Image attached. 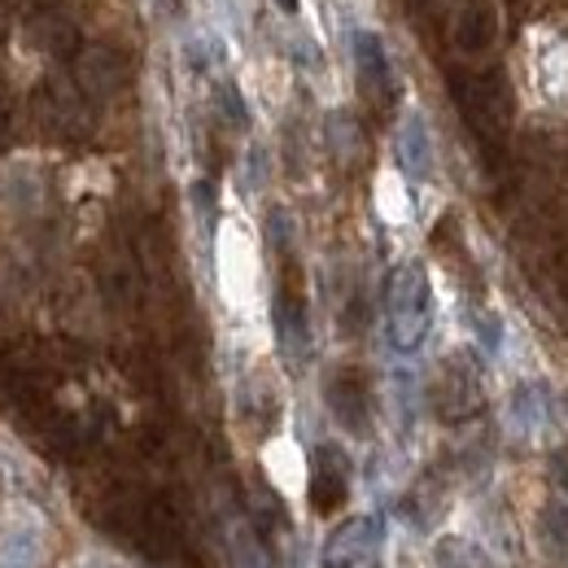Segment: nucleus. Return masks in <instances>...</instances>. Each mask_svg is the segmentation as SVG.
<instances>
[{
    "label": "nucleus",
    "mask_w": 568,
    "mask_h": 568,
    "mask_svg": "<svg viewBox=\"0 0 568 568\" xmlns=\"http://www.w3.org/2000/svg\"><path fill=\"white\" fill-rule=\"evenodd\" d=\"M433 281L425 263H398L385 281V337L398 355H416L433 333Z\"/></svg>",
    "instance_id": "1"
},
{
    "label": "nucleus",
    "mask_w": 568,
    "mask_h": 568,
    "mask_svg": "<svg viewBox=\"0 0 568 568\" xmlns=\"http://www.w3.org/2000/svg\"><path fill=\"white\" fill-rule=\"evenodd\" d=\"M385 516L363 511L342 520L337 529H328L324 547H320V568H385Z\"/></svg>",
    "instance_id": "2"
},
{
    "label": "nucleus",
    "mask_w": 568,
    "mask_h": 568,
    "mask_svg": "<svg viewBox=\"0 0 568 568\" xmlns=\"http://www.w3.org/2000/svg\"><path fill=\"white\" fill-rule=\"evenodd\" d=\"M306 495H311V507L320 516H333V511L346 507V498H351V459H346L342 446L324 442V446L311 450V486H306Z\"/></svg>",
    "instance_id": "3"
},
{
    "label": "nucleus",
    "mask_w": 568,
    "mask_h": 568,
    "mask_svg": "<svg viewBox=\"0 0 568 568\" xmlns=\"http://www.w3.org/2000/svg\"><path fill=\"white\" fill-rule=\"evenodd\" d=\"M324 398H328L333 416L351 428V433H363V428H367V385H363V376H358V372L342 367V372L328 381Z\"/></svg>",
    "instance_id": "4"
},
{
    "label": "nucleus",
    "mask_w": 568,
    "mask_h": 568,
    "mask_svg": "<svg viewBox=\"0 0 568 568\" xmlns=\"http://www.w3.org/2000/svg\"><path fill=\"white\" fill-rule=\"evenodd\" d=\"M276 337H281L284 358H293V363L306 358L311 333H306V306H302V297H293V293L276 297Z\"/></svg>",
    "instance_id": "5"
},
{
    "label": "nucleus",
    "mask_w": 568,
    "mask_h": 568,
    "mask_svg": "<svg viewBox=\"0 0 568 568\" xmlns=\"http://www.w3.org/2000/svg\"><path fill=\"white\" fill-rule=\"evenodd\" d=\"M398 162L412 180H428L433 171V144H428V132L420 119H407V128L398 132Z\"/></svg>",
    "instance_id": "6"
},
{
    "label": "nucleus",
    "mask_w": 568,
    "mask_h": 568,
    "mask_svg": "<svg viewBox=\"0 0 568 568\" xmlns=\"http://www.w3.org/2000/svg\"><path fill=\"white\" fill-rule=\"evenodd\" d=\"M355 62H358V79L376 92L389 88V58H385V44L376 31H355Z\"/></svg>",
    "instance_id": "7"
},
{
    "label": "nucleus",
    "mask_w": 568,
    "mask_h": 568,
    "mask_svg": "<svg viewBox=\"0 0 568 568\" xmlns=\"http://www.w3.org/2000/svg\"><path fill=\"white\" fill-rule=\"evenodd\" d=\"M538 547L551 560H568V507L565 503H542L538 511Z\"/></svg>",
    "instance_id": "8"
},
{
    "label": "nucleus",
    "mask_w": 568,
    "mask_h": 568,
    "mask_svg": "<svg viewBox=\"0 0 568 568\" xmlns=\"http://www.w3.org/2000/svg\"><path fill=\"white\" fill-rule=\"evenodd\" d=\"M437 568H486V560L464 538H442L437 542Z\"/></svg>",
    "instance_id": "9"
},
{
    "label": "nucleus",
    "mask_w": 568,
    "mask_h": 568,
    "mask_svg": "<svg viewBox=\"0 0 568 568\" xmlns=\"http://www.w3.org/2000/svg\"><path fill=\"white\" fill-rule=\"evenodd\" d=\"M236 568H276V560L258 538H241L236 542Z\"/></svg>",
    "instance_id": "10"
},
{
    "label": "nucleus",
    "mask_w": 568,
    "mask_h": 568,
    "mask_svg": "<svg viewBox=\"0 0 568 568\" xmlns=\"http://www.w3.org/2000/svg\"><path fill=\"white\" fill-rule=\"evenodd\" d=\"M551 468H556V477H560V486H565V490H568V455H556V464H551Z\"/></svg>",
    "instance_id": "11"
},
{
    "label": "nucleus",
    "mask_w": 568,
    "mask_h": 568,
    "mask_svg": "<svg viewBox=\"0 0 568 568\" xmlns=\"http://www.w3.org/2000/svg\"><path fill=\"white\" fill-rule=\"evenodd\" d=\"M281 9H288V13H293V9H297V0H281Z\"/></svg>",
    "instance_id": "12"
}]
</instances>
